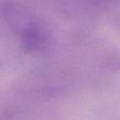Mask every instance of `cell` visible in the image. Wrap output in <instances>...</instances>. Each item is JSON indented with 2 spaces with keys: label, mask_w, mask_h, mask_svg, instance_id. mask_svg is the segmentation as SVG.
I'll list each match as a JSON object with an SVG mask.
<instances>
[{
  "label": "cell",
  "mask_w": 120,
  "mask_h": 120,
  "mask_svg": "<svg viewBox=\"0 0 120 120\" xmlns=\"http://www.w3.org/2000/svg\"><path fill=\"white\" fill-rule=\"evenodd\" d=\"M0 17L20 38L42 23L32 11L17 0H1Z\"/></svg>",
  "instance_id": "6da1fadb"
},
{
  "label": "cell",
  "mask_w": 120,
  "mask_h": 120,
  "mask_svg": "<svg viewBox=\"0 0 120 120\" xmlns=\"http://www.w3.org/2000/svg\"><path fill=\"white\" fill-rule=\"evenodd\" d=\"M22 46L29 53H40L50 45V32L43 23L39 24L20 38Z\"/></svg>",
  "instance_id": "7a4b0ae2"
},
{
  "label": "cell",
  "mask_w": 120,
  "mask_h": 120,
  "mask_svg": "<svg viewBox=\"0 0 120 120\" xmlns=\"http://www.w3.org/2000/svg\"><path fill=\"white\" fill-rule=\"evenodd\" d=\"M93 1L100 4H111V3H117L118 0H93Z\"/></svg>",
  "instance_id": "3957f363"
}]
</instances>
